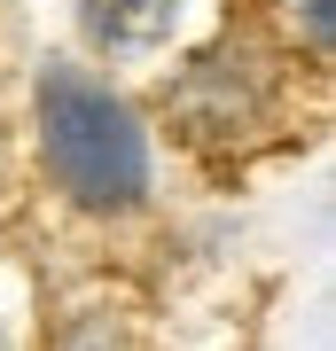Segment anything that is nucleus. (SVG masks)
<instances>
[{
	"mask_svg": "<svg viewBox=\"0 0 336 351\" xmlns=\"http://www.w3.org/2000/svg\"><path fill=\"white\" fill-rule=\"evenodd\" d=\"M39 149H47L63 195L87 211H133L149 195V141H141L133 110L71 63L39 71Z\"/></svg>",
	"mask_w": 336,
	"mask_h": 351,
	"instance_id": "obj_1",
	"label": "nucleus"
},
{
	"mask_svg": "<svg viewBox=\"0 0 336 351\" xmlns=\"http://www.w3.org/2000/svg\"><path fill=\"white\" fill-rule=\"evenodd\" d=\"M78 24H87L94 47L133 55V47H164V39H172L180 0H78Z\"/></svg>",
	"mask_w": 336,
	"mask_h": 351,
	"instance_id": "obj_2",
	"label": "nucleus"
},
{
	"mask_svg": "<svg viewBox=\"0 0 336 351\" xmlns=\"http://www.w3.org/2000/svg\"><path fill=\"white\" fill-rule=\"evenodd\" d=\"M55 351H125V343H117L110 313H78L71 328H63V343H55Z\"/></svg>",
	"mask_w": 336,
	"mask_h": 351,
	"instance_id": "obj_3",
	"label": "nucleus"
},
{
	"mask_svg": "<svg viewBox=\"0 0 336 351\" xmlns=\"http://www.w3.org/2000/svg\"><path fill=\"white\" fill-rule=\"evenodd\" d=\"M305 32H313V47L328 55V0H313V8H305Z\"/></svg>",
	"mask_w": 336,
	"mask_h": 351,
	"instance_id": "obj_4",
	"label": "nucleus"
}]
</instances>
